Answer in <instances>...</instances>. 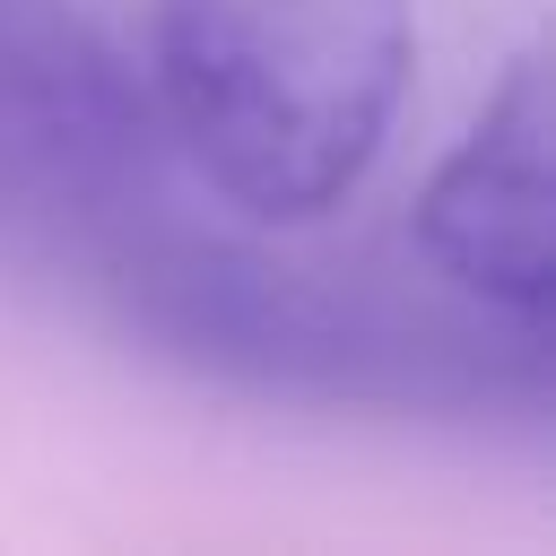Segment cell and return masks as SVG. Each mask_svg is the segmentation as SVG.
Segmentation results:
<instances>
[{
  "mask_svg": "<svg viewBox=\"0 0 556 556\" xmlns=\"http://www.w3.org/2000/svg\"><path fill=\"white\" fill-rule=\"evenodd\" d=\"M408 235L443 287L547 330L556 243H547V61L539 52H521L504 87L478 104L460 148L417 191Z\"/></svg>",
  "mask_w": 556,
  "mask_h": 556,
  "instance_id": "277c9868",
  "label": "cell"
},
{
  "mask_svg": "<svg viewBox=\"0 0 556 556\" xmlns=\"http://www.w3.org/2000/svg\"><path fill=\"white\" fill-rule=\"evenodd\" d=\"M130 313L165 356L200 374L278 400H356V408L486 400L504 365L539 348V321L408 313L374 287H339L321 269L261 261L235 243H165L130 261Z\"/></svg>",
  "mask_w": 556,
  "mask_h": 556,
  "instance_id": "7a4b0ae2",
  "label": "cell"
},
{
  "mask_svg": "<svg viewBox=\"0 0 556 556\" xmlns=\"http://www.w3.org/2000/svg\"><path fill=\"white\" fill-rule=\"evenodd\" d=\"M156 104L70 0H0V208L122 217L156 191Z\"/></svg>",
  "mask_w": 556,
  "mask_h": 556,
  "instance_id": "3957f363",
  "label": "cell"
},
{
  "mask_svg": "<svg viewBox=\"0 0 556 556\" xmlns=\"http://www.w3.org/2000/svg\"><path fill=\"white\" fill-rule=\"evenodd\" d=\"M408 61V0H156L148 104L226 208L304 226L382 156Z\"/></svg>",
  "mask_w": 556,
  "mask_h": 556,
  "instance_id": "6da1fadb",
  "label": "cell"
}]
</instances>
